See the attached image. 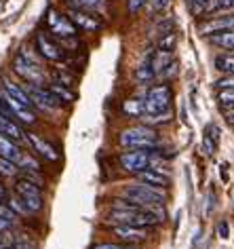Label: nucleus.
<instances>
[{
  "label": "nucleus",
  "instance_id": "nucleus-1",
  "mask_svg": "<svg viewBox=\"0 0 234 249\" xmlns=\"http://www.w3.org/2000/svg\"><path fill=\"white\" fill-rule=\"evenodd\" d=\"M158 135L152 127L148 124H135V127H129L125 131H120L118 142L122 148L127 150H152L156 146Z\"/></svg>",
  "mask_w": 234,
  "mask_h": 249
},
{
  "label": "nucleus",
  "instance_id": "nucleus-2",
  "mask_svg": "<svg viewBox=\"0 0 234 249\" xmlns=\"http://www.w3.org/2000/svg\"><path fill=\"white\" fill-rule=\"evenodd\" d=\"M171 99H173V91L169 85L150 87L144 99V114H163L171 110Z\"/></svg>",
  "mask_w": 234,
  "mask_h": 249
},
{
  "label": "nucleus",
  "instance_id": "nucleus-3",
  "mask_svg": "<svg viewBox=\"0 0 234 249\" xmlns=\"http://www.w3.org/2000/svg\"><path fill=\"white\" fill-rule=\"evenodd\" d=\"M122 195H125L129 201L141 205V207H146V205H156V203L165 201V190L163 188H154V186H148V184H141V182L125 186Z\"/></svg>",
  "mask_w": 234,
  "mask_h": 249
},
{
  "label": "nucleus",
  "instance_id": "nucleus-4",
  "mask_svg": "<svg viewBox=\"0 0 234 249\" xmlns=\"http://www.w3.org/2000/svg\"><path fill=\"white\" fill-rule=\"evenodd\" d=\"M15 192H17V196L23 201V205L28 207L30 213H36V211L42 209V192L32 179H28V178L17 179Z\"/></svg>",
  "mask_w": 234,
  "mask_h": 249
},
{
  "label": "nucleus",
  "instance_id": "nucleus-5",
  "mask_svg": "<svg viewBox=\"0 0 234 249\" xmlns=\"http://www.w3.org/2000/svg\"><path fill=\"white\" fill-rule=\"evenodd\" d=\"M13 70L23 76L28 80L30 85H42V80H45V74L38 66H36V61H32L28 57L26 53H17L15 59H13Z\"/></svg>",
  "mask_w": 234,
  "mask_h": 249
},
{
  "label": "nucleus",
  "instance_id": "nucleus-6",
  "mask_svg": "<svg viewBox=\"0 0 234 249\" xmlns=\"http://www.w3.org/2000/svg\"><path fill=\"white\" fill-rule=\"evenodd\" d=\"M120 169H125L129 173H139L148 169L150 165V150H127L118 157Z\"/></svg>",
  "mask_w": 234,
  "mask_h": 249
},
{
  "label": "nucleus",
  "instance_id": "nucleus-7",
  "mask_svg": "<svg viewBox=\"0 0 234 249\" xmlns=\"http://www.w3.org/2000/svg\"><path fill=\"white\" fill-rule=\"evenodd\" d=\"M23 91L28 93V97L32 99L34 106H40V110H53V108H57V106L61 104L51 91L42 89V87H38V85H30L28 83L26 87H23Z\"/></svg>",
  "mask_w": 234,
  "mask_h": 249
},
{
  "label": "nucleus",
  "instance_id": "nucleus-8",
  "mask_svg": "<svg viewBox=\"0 0 234 249\" xmlns=\"http://www.w3.org/2000/svg\"><path fill=\"white\" fill-rule=\"evenodd\" d=\"M47 23H49V28H51V32L59 34V36H67V38H72V36L76 34V26H74L67 17L59 15L55 9L47 11Z\"/></svg>",
  "mask_w": 234,
  "mask_h": 249
},
{
  "label": "nucleus",
  "instance_id": "nucleus-9",
  "mask_svg": "<svg viewBox=\"0 0 234 249\" xmlns=\"http://www.w3.org/2000/svg\"><path fill=\"white\" fill-rule=\"evenodd\" d=\"M74 26L84 30V32H100V30L103 28V23L97 19V17H93L91 13H87V11L83 9H70V17H67Z\"/></svg>",
  "mask_w": 234,
  "mask_h": 249
},
{
  "label": "nucleus",
  "instance_id": "nucleus-10",
  "mask_svg": "<svg viewBox=\"0 0 234 249\" xmlns=\"http://www.w3.org/2000/svg\"><path fill=\"white\" fill-rule=\"evenodd\" d=\"M28 142H30V146L34 148V152H38L45 160H51V163H55V160H59V152L55 150V148L49 144L47 140H42L38 133H28L26 135Z\"/></svg>",
  "mask_w": 234,
  "mask_h": 249
},
{
  "label": "nucleus",
  "instance_id": "nucleus-11",
  "mask_svg": "<svg viewBox=\"0 0 234 249\" xmlns=\"http://www.w3.org/2000/svg\"><path fill=\"white\" fill-rule=\"evenodd\" d=\"M36 47H38V53L49 61H59L64 59V49H59L51 38H47L45 34L36 36Z\"/></svg>",
  "mask_w": 234,
  "mask_h": 249
},
{
  "label": "nucleus",
  "instance_id": "nucleus-12",
  "mask_svg": "<svg viewBox=\"0 0 234 249\" xmlns=\"http://www.w3.org/2000/svg\"><path fill=\"white\" fill-rule=\"evenodd\" d=\"M2 99H4V104L9 106V110L13 112V116H17L21 123H26V124H34V123H36V114L32 112V108H28V106L19 104V102H17V99L11 97L9 93H4Z\"/></svg>",
  "mask_w": 234,
  "mask_h": 249
},
{
  "label": "nucleus",
  "instance_id": "nucleus-13",
  "mask_svg": "<svg viewBox=\"0 0 234 249\" xmlns=\"http://www.w3.org/2000/svg\"><path fill=\"white\" fill-rule=\"evenodd\" d=\"M114 234L120 241H129V243H139L148 239V230L144 226H129V224H118L114 226Z\"/></svg>",
  "mask_w": 234,
  "mask_h": 249
},
{
  "label": "nucleus",
  "instance_id": "nucleus-14",
  "mask_svg": "<svg viewBox=\"0 0 234 249\" xmlns=\"http://www.w3.org/2000/svg\"><path fill=\"white\" fill-rule=\"evenodd\" d=\"M228 30H234V15L215 17V19H209L199 26L201 34H217V32H228Z\"/></svg>",
  "mask_w": 234,
  "mask_h": 249
},
{
  "label": "nucleus",
  "instance_id": "nucleus-15",
  "mask_svg": "<svg viewBox=\"0 0 234 249\" xmlns=\"http://www.w3.org/2000/svg\"><path fill=\"white\" fill-rule=\"evenodd\" d=\"M137 179L141 184L154 186V188H167V186L171 184V178L163 176V171H158V169H144V171H139Z\"/></svg>",
  "mask_w": 234,
  "mask_h": 249
},
{
  "label": "nucleus",
  "instance_id": "nucleus-16",
  "mask_svg": "<svg viewBox=\"0 0 234 249\" xmlns=\"http://www.w3.org/2000/svg\"><path fill=\"white\" fill-rule=\"evenodd\" d=\"M0 133L11 138L13 142H21L23 138H26V133H23V129L19 127V124H17L13 118L2 116V114H0Z\"/></svg>",
  "mask_w": 234,
  "mask_h": 249
},
{
  "label": "nucleus",
  "instance_id": "nucleus-17",
  "mask_svg": "<svg viewBox=\"0 0 234 249\" xmlns=\"http://www.w3.org/2000/svg\"><path fill=\"white\" fill-rule=\"evenodd\" d=\"M0 157L13 160V163H19V159H21V150L17 146V142H13L2 133H0Z\"/></svg>",
  "mask_w": 234,
  "mask_h": 249
},
{
  "label": "nucleus",
  "instance_id": "nucleus-18",
  "mask_svg": "<svg viewBox=\"0 0 234 249\" xmlns=\"http://www.w3.org/2000/svg\"><path fill=\"white\" fill-rule=\"evenodd\" d=\"M4 93H9V95L13 97V99H17V102L23 104V106H28V108H34L32 99L28 97V93L23 91V87L11 83V80H7V78H4Z\"/></svg>",
  "mask_w": 234,
  "mask_h": 249
},
{
  "label": "nucleus",
  "instance_id": "nucleus-19",
  "mask_svg": "<svg viewBox=\"0 0 234 249\" xmlns=\"http://www.w3.org/2000/svg\"><path fill=\"white\" fill-rule=\"evenodd\" d=\"M171 61H173V53L156 51V53L152 55V59H150V66H152V70L156 72V76H161V74L165 72V68H167Z\"/></svg>",
  "mask_w": 234,
  "mask_h": 249
},
{
  "label": "nucleus",
  "instance_id": "nucleus-20",
  "mask_svg": "<svg viewBox=\"0 0 234 249\" xmlns=\"http://www.w3.org/2000/svg\"><path fill=\"white\" fill-rule=\"evenodd\" d=\"M211 42H213V45H217V47H221V49H228V51H234V30L213 34Z\"/></svg>",
  "mask_w": 234,
  "mask_h": 249
},
{
  "label": "nucleus",
  "instance_id": "nucleus-21",
  "mask_svg": "<svg viewBox=\"0 0 234 249\" xmlns=\"http://www.w3.org/2000/svg\"><path fill=\"white\" fill-rule=\"evenodd\" d=\"M49 91H51L53 95L59 99V102H67V104H72L74 99H76V95H74V91H70L66 85H59V83H51V85H49Z\"/></svg>",
  "mask_w": 234,
  "mask_h": 249
},
{
  "label": "nucleus",
  "instance_id": "nucleus-22",
  "mask_svg": "<svg viewBox=\"0 0 234 249\" xmlns=\"http://www.w3.org/2000/svg\"><path fill=\"white\" fill-rule=\"evenodd\" d=\"M122 112L129 116L141 118L144 116V99H127V102H122Z\"/></svg>",
  "mask_w": 234,
  "mask_h": 249
},
{
  "label": "nucleus",
  "instance_id": "nucleus-23",
  "mask_svg": "<svg viewBox=\"0 0 234 249\" xmlns=\"http://www.w3.org/2000/svg\"><path fill=\"white\" fill-rule=\"evenodd\" d=\"M156 78V72L152 70V66H150V61L148 64H141L137 70H135V80L141 85H148V83H152V80Z\"/></svg>",
  "mask_w": 234,
  "mask_h": 249
},
{
  "label": "nucleus",
  "instance_id": "nucleus-24",
  "mask_svg": "<svg viewBox=\"0 0 234 249\" xmlns=\"http://www.w3.org/2000/svg\"><path fill=\"white\" fill-rule=\"evenodd\" d=\"M175 47H177V34H175V30L173 32H169V34H165L158 38V51H167V53H173L175 51Z\"/></svg>",
  "mask_w": 234,
  "mask_h": 249
},
{
  "label": "nucleus",
  "instance_id": "nucleus-25",
  "mask_svg": "<svg viewBox=\"0 0 234 249\" xmlns=\"http://www.w3.org/2000/svg\"><path fill=\"white\" fill-rule=\"evenodd\" d=\"M11 247L13 249H38L36 241H32L28 234H15L11 239Z\"/></svg>",
  "mask_w": 234,
  "mask_h": 249
},
{
  "label": "nucleus",
  "instance_id": "nucleus-26",
  "mask_svg": "<svg viewBox=\"0 0 234 249\" xmlns=\"http://www.w3.org/2000/svg\"><path fill=\"white\" fill-rule=\"evenodd\" d=\"M7 205H9L11 209H13L15 215H17V213H19V215H28V213H30L28 207L23 205V201H21L19 196H7Z\"/></svg>",
  "mask_w": 234,
  "mask_h": 249
},
{
  "label": "nucleus",
  "instance_id": "nucleus-27",
  "mask_svg": "<svg viewBox=\"0 0 234 249\" xmlns=\"http://www.w3.org/2000/svg\"><path fill=\"white\" fill-rule=\"evenodd\" d=\"M17 171H19V169H17V163L0 157V173H2V176L11 178V176H17Z\"/></svg>",
  "mask_w": 234,
  "mask_h": 249
},
{
  "label": "nucleus",
  "instance_id": "nucleus-28",
  "mask_svg": "<svg viewBox=\"0 0 234 249\" xmlns=\"http://www.w3.org/2000/svg\"><path fill=\"white\" fill-rule=\"evenodd\" d=\"M215 146H217V138L211 135V131H209V127H207V133H205V138H202V150H205V154H213Z\"/></svg>",
  "mask_w": 234,
  "mask_h": 249
},
{
  "label": "nucleus",
  "instance_id": "nucleus-29",
  "mask_svg": "<svg viewBox=\"0 0 234 249\" xmlns=\"http://www.w3.org/2000/svg\"><path fill=\"white\" fill-rule=\"evenodd\" d=\"M217 99L224 108H234V89H219Z\"/></svg>",
  "mask_w": 234,
  "mask_h": 249
},
{
  "label": "nucleus",
  "instance_id": "nucleus-30",
  "mask_svg": "<svg viewBox=\"0 0 234 249\" xmlns=\"http://www.w3.org/2000/svg\"><path fill=\"white\" fill-rule=\"evenodd\" d=\"M173 28H175V21H173V19H165V23L161 21V23H158V26H156V28H154V30H152V32H154V34H156V36H165V34L173 32Z\"/></svg>",
  "mask_w": 234,
  "mask_h": 249
},
{
  "label": "nucleus",
  "instance_id": "nucleus-31",
  "mask_svg": "<svg viewBox=\"0 0 234 249\" xmlns=\"http://www.w3.org/2000/svg\"><path fill=\"white\" fill-rule=\"evenodd\" d=\"M215 66H217V70L234 74V57H215Z\"/></svg>",
  "mask_w": 234,
  "mask_h": 249
},
{
  "label": "nucleus",
  "instance_id": "nucleus-32",
  "mask_svg": "<svg viewBox=\"0 0 234 249\" xmlns=\"http://www.w3.org/2000/svg\"><path fill=\"white\" fill-rule=\"evenodd\" d=\"M0 217H4V220H9V222H15V213L7 203H0Z\"/></svg>",
  "mask_w": 234,
  "mask_h": 249
},
{
  "label": "nucleus",
  "instance_id": "nucleus-33",
  "mask_svg": "<svg viewBox=\"0 0 234 249\" xmlns=\"http://www.w3.org/2000/svg\"><path fill=\"white\" fill-rule=\"evenodd\" d=\"M19 165H23V167H30V169H32V171H38V169H40V165L36 163V160H34L32 157H23V154H21V159H19Z\"/></svg>",
  "mask_w": 234,
  "mask_h": 249
},
{
  "label": "nucleus",
  "instance_id": "nucleus-34",
  "mask_svg": "<svg viewBox=\"0 0 234 249\" xmlns=\"http://www.w3.org/2000/svg\"><path fill=\"white\" fill-rule=\"evenodd\" d=\"M217 89H234V76H224L215 83Z\"/></svg>",
  "mask_w": 234,
  "mask_h": 249
},
{
  "label": "nucleus",
  "instance_id": "nucleus-35",
  "mask_svg": "<svg viewBox=\"0 0 234 249\" xmlns=\"http://www.w3.org/2000/svg\"><path fill=\"white\" fill-rule=\"evenodd\" d=\"M146 0H129V13H137V11L141 9V4H144Z\"/></svg>",
  "mask_w": 234,
  "mask_h": 249
},
{
  "label": "nucleus",
  "instance_id": "nucleus-36",
  "mask_svg": "<svg viewBox=\"0 0 234 249\" xmlns=\"http://www.w3.org/2000/svg\"><path fill=\"white\" fill-rule=\"evenodd\" d=\"M219 2V11L226 13V11H234V0H217Z\"/></svg>",
  "mask_w": 234,
  "mask_h": 249
},
{
  "label": "nucleus",
  "instance_id": "nucleus-37",
  "mask_svg": "<svg viewBox=\"0 0 234 249\" xmlns=\"http://www.w3.org/2000/svg\"><path fill=\"white\" fill-rule=\"evenodd\" d=\"M93 249H125V247L118 245V243H97V245H93Z\"/></svg>",
  "mask_w": 234,
  "mask_h": 249
},
{
  "label": "nucleus",
  "instance_id": "nucleus-38",
  "mask_svg": "<svg viewBox=\"0 0 234 249\" xmlns=\"http://www.w3.org/2000/svg\"><path fill=\"white\" fill-rule=\"evenodd\" d=\"M83 7H89V9H100L103 4V0H81Z\"/></svg>",
  "mask_w": 234,
  "mask_h": 249
},
{
  "label": "nucleus",
  "instance_id": "nucleus-39",
  "mask_svg": "<svg viewBox=\"0 0 234 249\" xmlns=\"http://www.w3.org/2000/svg\"><path fill=\"white\" fill-rule=\"evenodd\" d=\"M13 228V222H9V220H4V217H0V232H9V230Z\"/></svg>",
  "mask_w": 234,
  "mask_h": 249
},
{
  "label": "nucleus",
  "instance_id": "nucleus-40",
  "mask_svg": "<svg viewBox=\"0 0 234 249\" xmlns=\"http://www.w3.org/2000/svg\"><path fill=\"white\" fill-rule=\"evenodd\" d=\"M167 2H169V0H150V4H152L154 11H161L163 7H167Z\"/></svg>",
  "mask_w": 234,
  "mask_h": 249
},
{
  "label": "nucleus",
  "instance_id": "nucleus-41",
  "mask_svg": "<svg viewBox=\"0 0 234 249\" xmlns=\"http://www.w3.org/2000/svg\"><path fill=\"white\" fill-rule=\"evenodd\" d=\"M217 232H219L221 239H228V224L226 222H221L219 226H217Z\"/></svg>",
  "mask_w": 234,
  "mask_h": 249
},
{
  "label": "nucleus",
  "instance_id": "nucleus-42",
  "mask_svg": "<svg viewBox=\"0 0 234 249\" xmlns=\"http://www.w3.org/2000/svg\"><path fill=\"white\" fill-rule=\"evenodd\" d=\"M7 188H4V186L2 184H0V203H7Z\"/></svg>",
  "mask_w": 234,
  "mask_h": 249
},
{
  "label": "nucleus",
  "instance_id": "nucleus-43",
  "mask_svg": "<svg viewBox=\"0 0 234 249\" xmlns=\"http://www.w3.org/2000/svg\"><path fill=\"white\" fill-rule=\"evenodd\" d=\"M67 4H70L72 9H83V4H81V0H66Z\"/></svg>",
  "mask_w": 234,
  "mask_h": 249
},
{
  "label": "nucleus",
  "instance_id": "nucleus-44",
  "mask_svg": "<svg viewBox=\"0 0 234 249\" xmlns=\"http://www.w3.org/2000/svg\"><path fill=\"white\" fill-rule=\"evenodd\" d=\"M226 118H228V123H230V124H234V108H230L226 112Z\"/></svg>",
  "mask_w": 234,
  "mask_h": 249
},
{
  "label": "nucleus",
  "instance_id": "nucleus-45",
  "mask_svg": "<svg viewBox=\"0 0 234 249\" xmlns=\"http://www.w3.org/2000/svg\"><path fill=\"white\" fill-rule=\"evenodd\" d=\"M0 249H13V247L7 245V243H0Z\"/></svg>",
  "mask_w": 234,
  "mask_h": 249
}]
</instances>
